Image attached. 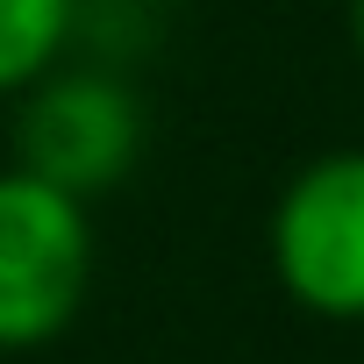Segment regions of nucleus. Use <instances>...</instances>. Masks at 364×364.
Instances as JSON below:
<instances>
[{
    "instance_id": "1",
    "label": "nucleus",
    "mask_w": 364,
    "mask_h": 364,
    "mask_svg": "<svg viewBox=\"0 0 364 364\" xmlns=\"http://www.w3.org/2000/svg\"><path fill=\"white\" fill-rule=\"evenodd\" d=\"M93 293V222L86 200L0 171V357L50 350Z\"/></svg>"
},
{
    "instance_id": "2",
    "label": "nucleus",
    "mask_w": 364,
    "mask_h": 364,
    "mask_svg": "<svg viewBox=\"0 0 364 364\" xmlns=\"http://www.w3.org/2000/svg\"><path fill=\"white\" fill-rule=\"evenodd\" d=\"M143 100L107 65H58L15 100V164L72 200H100L143 157Z\"/></svg>"
},
{
    "instance_id": "3",
    "label": "nucleus",
    "mask_w": 364,
    "mask_h": 364,
    "mask_svg": "<svg viewBox=\"0 0 364 364\" xmlns=\"http://www.w3.org/2000/svg\"><path fill=\"white\" fill-rule=\"evenodd\" d=\"M264 250L293 307L364 321V150H321L286 178Z\"/></svg>"
},
{
    "instance_id": "4",
    "label": "nucleus",
    "mask_w": 364,
    "mask_h": 364,
    "mask_svg": "<svg viewBox=\"0 0 364 364\" xmlns=\"http://www.w3.org/2000/svg\"><path fill=\"white\" fill-rule=\"evenodd\" d=\"M86 22V0H0V100H22L50 79Z\"/></svg>"
},
{
    "instance_id": "5",
    "label": "nucleus",
    "mask_w": 364,
    "mask_h": 364,
    "mask_svg": "<svg viewBox=\"0 0 364 364\" xmlns=\"http://www.w3.org/2000/svg\"><path fill=\"white\" fill-rule=\"evenodd\" d=\"M350 43H357V58H364V0H350Z\"/></svg>"
}]
</instances>
